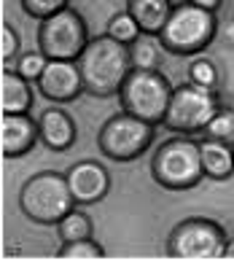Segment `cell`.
Here are the masks:
<instances>
[{
    "mask_svg": "<svg viewBox=\"0 0 234 261\" xmlns=\"http://www.w3.org/2000/svg\"><path fill=\"white\" fill-rule=\"evenodd\" d=\"M151 178L167 191H189L199 186L204 178L199 143L191 140L189 135H175L159 143L151 156Z\"/></svg>",
    "mask_w": 234,
    "mask_h": 261,
    "instance_id": "obj_4",
    "label": "cell"
},
{
    "mask_svg": "<svg viewBox=\"0 0 234 261\" xmlns=\"http://www.w3.org/2000/svg\"><path fill=\"white\" fill-rule=\"evenodd\" d=\"M216 35H218L216 11H207V8H199L189 0H183V3H175L167 24L159 33V41L164 51L191 57L207 49L216 41Z\"/></svg>",
    "mask_w": 234,
    "mask_h": 261,
    "instance_id": "obj_3",
    "label": "cell"
},
{
    "mask_svg": "<svg viewBox=\"0 0 234 261\" xmlns=\"http://www.w3.org/2000/svg\"><path fill=\"white\" fill-rule=\"evenodd\" d=\"M65 175H67L70 191L75 197V205H97L111 191V172L94 159L75 162Z\"/></svg>",
    "mask_w": 234,
    "mask_h": 261,
    "instance_id": "obj_11",
    "label": "cell"
},
{
    "mask_svg": "<svg viewBox=\"0 0 234 261\" xmlns=\"http://www.w3.org/2000/svg\"><path fill=\"white\" fill-rule=\"evenodd\" d=\"M75 207V197L70 191L67 175L57 170H41L30 175L19 189V210L33 224L57 226Z\"/></svg>",
    "mask_w": 234,
    "mask_h": 261,
    "instance_id": "obj_2",
    "label": "cell"
},
{
    "mask_svg": "<svg viewBox=\"0 0 234 261\" xmlns=\"http://www.w3.org/2000/svg\"><path fill=\"white\" fill-rule=\"evenodd\" d=\"M46 65H48V57H46L41 49H38V51H30V54H22L11 67H14L19 75H24L27 81H33V84H35L38 79H41V73H43V67H46Z\"/></svg>",
    "mask_w": 234,
    "mask_h": 261,
    "instance_id": "obj_22",
    "label": "cell"
},
{
    "mask_svg": "<svg viewBox=\"0 0 234 261\" xmlns=\"http://www.w3.org/2000/svg\"><path fill=\"white\" fill-rule=\"evenodd\" d=\"M231 148H234V143H231Z\"/></svg>",
    "mask_w": 234,
    "mask_h": 261,
    "instance_id": "obj_27",
    "label": "cell"
},
{
    "mask_svg": "<svg viewBox=\"0 0 234 261\" xmlns=\"http://www.w3.org/2000/svg\"><path fill=\"white\" fill-rule=\"evenodd\" d=\"M38 129H41V143L54 153H62L67 148H73L75 140H78V124H75L73 116L62 108L43 111L41 119H38Z\"/></svg>",
    "mask_w": 234,
    "mask_h": 261,
    "instance_id": "obj_13",
    "label": "cell"
},
{
    "mask_svg": "<svg viewBox=\"0 0 234 261\" xmlns=\"http://www.w3.org/2000/svg\"><path fill=\"white\" fill-rule=\"evenodd\" d=\"M189 81L191 84H199V86H207V89H218V86H221L218 65L213 62V60L197 57V60L189 65Z\"/></svg>",
    "mask_w": 234,
    "mask_h": 261,
    "instance_id": "obj_20",
    "label": "cell"
},
{
    "mask_svg": "<svg viewBox=\"0 0 234 261\" xmlns=\"http://www.w3.org/2000/svg\"><path fill=\"white\" fill-rule=\"evenodd\" d=\"M41 140L38 121L30 113H3V156L19 159L35 148Z\"/></svg>",
    "mask_w": 234,
    "mask_h": 261,
    "instance_id": "obj_12",
    "label": "cell"
},
{
    "mask_svg": "<svg viewBox=\"0 0 234 261\" xmlns=\"http://www.w3.org/2000/svg\"><path fill=\"white\" fill-rule=\"evenodd\" d=\"M172 8H175L172 0H126V11L138 22L140 33L148 35H159L164 30Z\"/></svg>",
    "mask_w": 234,
    "mask_h": 261,
    "instance_id": "obj_15",
    "label": "cell"
},
{
    "mask_svg": "<svg viewBox=\"0 0 234 261\" xmlns=\"http://www.w3.org/2000/svg\"><path fill=\"white\" fill-rule=\"evenodd\" d=\"M35 89L51 102H73L84 92L81 70L73 60H48L41 79L35 81Z\"/></svg>",
    "mask_w": 234,
    "mask_h": 261,
    "instance_id": "obj_10",
    "label": "cell"
},
{
    "mask_svg": "<svg viewBox=\"0 0 234 261\" xmlns=\"http://www.w3.org/2000/svg\"><path fill=\"white\" fill-rule=\"evenodd\" d=\"M204 138H216V140H234V111H218V116L207 124L204 129Z\"/></svg>",
    "mask_w": 234,
    "mask_h": 261,
    "instance_id": "obj_23",
    "label": "cell"
},
{
    "mask_svg": "<svg viewBox=\"0 0 234 261\" xmlns=\"http://www.w3.org/2000/svg\"><path fill=\"white\" fill-rule=\"evenodd\" d=\"M89 41L92 38H89L86 19L73 6L51 14L48 19H41V24H38V49L48 60H73L75 62Z\"/></svg>",
    "mask_w": 234,
    "mask_h": 261,
    "instance_id": "obj_9",
    "label": "cell"
},
{
    "mask_svg": "<svg viewBox=\"0 0 234 261\" xmlns=\"http://www.w3.org/2000/svg\"><path fill=\"white\" fill-rule=\"evenodd\" d=\"M218 111H221L218 89H207V86L186 81L172 89V100L162 124L178 135H197L207 129V124L218 116Z\"/></svg>",
    "mask_w": 234,
    "mask_h": 261,
    "instance_id": "obj_6",
    "label": "cell"
},
{
    "mask_svg": "<svg viewBox=\"0 0 234 261\" xmlns=\"http://www.w3.org/2000/svg\"><path fill=\"white\" fill-rule=\"evenodd\" d=\"M229 253V234L218 221L191 216L175 224L167 237V256L183 261H213Z\"/></svg>",
    "mask_w": 234,
    "mask_h": 261,
    "instance_id": "obj_5",
    "label": "cell"
},
{
    "mask_svg": "<svg viewBox=\"0 0 234 261\" xmlns=\"http://www.w3.org/2000/svg\"><path fill=\"white\" fill-rule=\"evenodd\" d=\"M108 33L111 38H116L119 43H135L138 41V35H140V27H138V22L132 19V14L129 11H121V14H116V16H111V22H108Z\"/></svg>",
    "mask_w": 234,
    "mask_h": 261,
    "instance_id": "obj_21",
    "label": "cell"
},
{
    "mask_svg": "<svg viewBox=\"0 0 234 261\" xmlns=\"http://www.w3.org/2000/svg\"><path fill=\"white\" fill-rule=\"evenodd\" d=\"M57 234H60L62 243H73V240H86L94 234V224L92 218L86 216L84 210H70L67 216L57 224Z\"/></svg>",
    "mask_w": 234,
    "mask_h": 261,
    "instance_id": "obj_18",
    "label": "cell"
},
{
    "mask_svg": "<svg viewBox=\"0 0 234 261\" xmlns=\"http://www.w3.org/2000/svg\"><path fill=\"white\" fill-rule=\"evenodd\" d=\"M129 57H132V67H138V70H159V65H162L159 35L140 33L138 41L129 43Z\"/></svg>",
    "mask_w": 234,
    "mask_h": 261,
    "instance_id": "obj_17",
    "label": "cell"
},
{
    "mask_svg": "<svg viewBox=\"0 0 234 261\" xmlns=\"http://www.w3.org/2000/svg\"><path fill=\"white\" fill-rule=\"evenodd\" d=\"M19 3H22L27 16H33V19H48L51 14H57V11H62V8L70 6V0H19Z\"/></svg>",
    "mask_w": 234,
    "mask_h": 261,
    "instance_id": "obj_24",
    "label": "cell"
},
{
    "mask_svg": "<svg viewBox=\"0 0 234 261\" xmlns=\"http://www.w3.org/2000/svg\"><path fill=\"white\" fill-rule=\"evenodd\" d=\"M189 3H194V6H199V8H207V11H218L223 0H189Z\"/></svg>",
    "mask_w": 234,
    "mask_h": 261,
    "instance_id": "obj_26",
    "label": "cell"
},
{
    "mask_svg": "<svg viewBox=\"0 0 234 261\" xmlns=\"http://www.w3.org/2000/svg\"><path fill=\"white\" fill-rule=\"evenodd\" d=\"M156 138V124H148L132 113H116L97 132V146L113 162H135L151 148Z\"/></svg>",
    "mask_w": 234,
    "mask_h": 261,
    "instance_id": "obj_8",
    "label": "cell"
},
{
    "mask_svg": "<svg viewBox=\"0 0 234 261\" xmlns=\"http://www.w3.org/2000/svg\"><path fill=\"white\" fill-rule=\"evenodd\" d=\"M199 153H202L204 178L229 180L234 175V148H231V143L216 140V138H204L199 143Z\"/></svg>",
    "mask_w": 234,
    "mask_h": 261,
    "instance_id": "obj_14",
    "label": "cell"
},
{
    "mask_svg": "<svg viewBox=\"0 0 234 261\" xmlns=\"http://www.w3.org/2000/svg\"><path fill=\"white\" fill-rule=\"evenodd\" d=\"M16 54H19V33H16V27L14 24H3V65L6 67H11V62L16 60Z\"/></svg>",
    "mask_w": 234,
    "mask_h": 261,
    "instance_id": "obj_25",
    "label": "cell"
},
{
    "mask_svg": "<svg viewBox=\"0 0 234 261\" xmlns=\"http://www.w3.org/2000/svg\"><path fill=\"white\" fill-rule=\"evenodd\" d=\"M75 65L84 79V92L94 94V97H116L121 92L126 75L132 73L129 46L119 43L108 33L97 35L86 43Z\"/></svg>",
    "mask_w": 234,
    "mask_h": 261,
    "instance_id": "obj_1",
    "label": "cell"
},
{
    "mask_svg": "<svg viewBox=\"0 0 234 261\" xmlns=\"http://www.w3.org/2000/svg\"><path fill=\"white\" fill-rule=\"evenodd\" d=\"M172 89L175 86L167 81V75L162 70H138V67H132V73L126 75L119 92L121 111L138 116V119L148 124H162L172 100Z\"/></svg>",
    "mask_w": 234,
    "mask_h": 261,
    "instance_id": "obj_7",
    "label": "cell"
},
{
    "mask_svg": "<svg viewBox=\"0 0 234 261\" xmlns=\"http://www.w3.org/2000/svg\"><path fill=\"white\" fill-rule=\"evenodd\" d=\"M60 258H67V261H94V258H102L105 250L100 243H94L92 237L86 240H73V243H62V248L57 250Z\"/></svg>",
    "mask_w": 234,
    "mask_h": 261,
    "instance_id": "obj_19",
    "label": "cell"
},
{
    "mask_svg": "<svg viewBox=\"0 0 234 261\" xmlns=\"http://www.w3.org/2000/svg\"><path fill=\"white\" fill-rule=\"evenodd\" d=\"M33 102V81L19 75L14 67H3V113H30Z\"/></svg>",
    "mask_w": 234,
    "mask_h": 261,
    "instance_id": "obj_16",
    "label": "cell"
}]
</instances>
